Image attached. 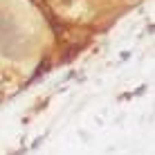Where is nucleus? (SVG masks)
Wrapping results in <instances>:
<instances>
[{
    "label": "nucleus",
    "mask_w": 155,
    "mask_h": 155,
    "mask_svg": "<svg viewBox=\"0 0 155 155\" xmlns=\"http://www.w3.org/2000/svg\"><path fill=\"white\" fill-rule=\"evenodd\" d=\"M54 5H58V7H68L70 5V0H52Z\"/></svg>",
    "instance_id": "nucleus-1"
}]
</instances>
